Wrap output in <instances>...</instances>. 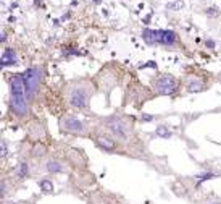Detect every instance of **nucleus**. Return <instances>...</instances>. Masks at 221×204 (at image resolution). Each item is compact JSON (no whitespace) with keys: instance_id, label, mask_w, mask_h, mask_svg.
Here are the masks:
<instances>
[{"instance_id":"a211bd4d","label":"nucleus","mask_w":221,"mask_h":204,"mask_svg":"<svg viewBox=\"0 0 221 204\" xmlns=\"http://www.w3.org/2000/svg\"><path fill=\"white\" fill-rule=\"evenodd\" d=\"M205 204H221V201H218V199L216 201H207Z\"/></svg>"},{"instance_id":"2eb2a0df","label":"nucleus","mask_w":221,"mask_h":204,"mask_svg":"<svg viewBox=\"0 0 221 204\" xmlns=\"http://www.w3.org/2000/svg\"><path fill=\"white\" fill-rule=\"evenodd\" d=\"M211 178H216V173H213V172H205V173H202V175H199V177H197V185L204 183V181H207V180H211Z\"/></svg>"},{"instance_id":"4468645a","label":"nucleus","mask_w":221,"mask_h":204,"mask_svg":"<svg viewBox=\"0 0 221 204\" xmlns=\"http://www.w3.org/2000/svg\"><path fill=\"white\" fill-rule=\"evenodd\" d=\"M155 135H157V136H160V138H165V140H168V138L171 136L169 130H168L165 125H160V126L155 130Z\"/></svg>"},{"instance_id":"1a4fd4ad","label":"nucleus","mask_w":221,"mask_h":204,"mask_svg":"<svg viewBox=\"0 0 221 204\" xmlns=\"http://www.w3.org/2000/svg\"><path fill=\"white\" fill-rule=\"evenodd\" d=\"M97 144L102 147L103 151H115V143L111 140H108V138H105V136H97Z\"/></svg>"},{"instance_id":"ddd939ff","label":"nucleus","mask_w":221,"mask_h":204,"mask_svg":"<svg viewBox=\"0 0 221 204\" xmlns=\"http://www.w3.org/2000/svg\"><path fill=\"white\" fill-rule=\"evenodd\" d=\"M187 89L189 91H202L204 89V83L199 81V79H190L189 84H187Z\"/></svg>"},{"instance_id":"20e7f679","label":"nucleus","mask_w":221,"mask_h":204,"mask_svg":"<svg viewBox=\"0 0 221 204\" xmlns=\"http://www.w3.org/2000/svg\"><path fill=\"white\" fill-rule=\"evenodd\" d=\"M60 128L61 131H66V133H73V135H82L86 131V126L81 120H78L73 115H68V117H63L60 120Z\"/></svg>"},{"instance_id":"0eeeda50","label":"nucleus","mask_w":221,"mask_h":204,"mask_svg":"<svg viewBox=\"0 0 221 204\" xmlns=\"http://www.w3.org/2000/svg\"><path fill=\"white\" fill-rule=\"evenodd\" d=\"M174 42H176V34L173 31H163V29L158 31V44L173 45Z\"/></svg>"},{"instance_id":"6e6552de","label":"nucleus","mask_w":221,"mask_h":204,"mask_svg":"<svg viewBox=\"0 0 221 204\" xmlns=\"http://www.w3.org/2000/svg\"><path fill=\"white\" fill-rule=\"evenodd\" d=\"M16 63V54L13 49H5L3 50V55H2V65L7 67V65H13Z\"/></svg>"},{"instance_id":"39448f33","label":"nucleus","mask_w":221,"mask_h":204,"mask_svg":"<svg viewBox=\"0 0 221 204\" xmlns=\"http://www.w3.org/2000/svg\"><path fill=\"white\" fill-rule=\"evenodd\" d=\"M155 89H157V92H160V94L169 96V94H174L176 92L178 83L171 75H163L155 81Z\"/></svg>"},{"instance_id":"f257e3e1","label":"nucleus","mask_w":221,"mask_h":204,"mask_svg":"<svg viewBox=\"0 0 221 204\" xmlns=\"http://www.w3.org/2000/svg\"><path fill=\"white\" fill-rule=\"evenodd\" d=\"M10 88H12V109L13 112L18 115V117H24L27 115V94H26V86H24V79L23 76L16 75L12 78L10 81Z\"/></svg>"},{"instance_id":"dca6fc26","label":"nucleus","mask_w":221,"mask_h":204,"mask_svg":"<svg viewBox=\"0 0 221 204\" xmlns=\"http://www.w3.org/2000/svg\"><path fill=\"white\" fill-rule=\"evenodd\" d=\"M41 188L44 193H52L53 191V183L50 180H41Z\"/></svg>"},{"instance_id":"f8f14e48","label":"nucleus","mask_w":221,"mask_h":204,"mask_svg":"<svg viewBox=\"0 0 221 204\" xmlns=\"http://www.w3.org/2000/svg\"><path fill=\"white\" fill-rule=\"evenodd\" d=\"M27 172H29V165H27V162H21L20 165H18V172H16L18 178H24L27 175Z\"/></svg>"},{"instance_id":"9b49d317","label":"nucleus","mask_w":221,"mask_h":204,"mask_svg":"<svg viewBox=\"0 0 221 204\" xmlns=\"http://www.w3.org/2000/svg\"><path fill=\"white\" fill-rule=\"evenodd\" d=\"M47 170L50 173H58V172H63L65 170V165L58 161H49L47 162Z\"/></svg>"},{"instance_id":"7ed1b4c3","label":"nucleus","mask_w":221,"mask_h":204,"mask_svg":"<svg viewBox=\"0 0 221 204\" xmlns=\"http://www.w3.org/2000/svg\"><path fill=\"white\" fill-rule=\"evenodd\" d=\"M89 86H86V84H78V86H74L70 89V104L76 109H84L86 105H87V102H89Z\"/></svg>"},{"instance_id":"9d476101","label":"nucleus","mask_w":221,"mask_h":204,"mask_svg":"<svg viewBox=\"0 0 221 204\" xmlns=\"http://www.w3.org/2000/svg\"><path fill=\"white\" fill-rule=\"evenodd\" d=\"M144 41L147 44H158V31H153V29H145L144 31Z\"/></svg>"},{"instance_id":"f3484780","label":"nucleus","mask_w":221,"mask_h":204,"mask_svg":"<svg viewBox=\"0 0 221 204\" xmlns=\"http://www.w3.org/2000/svg\"><path fill=\"white\" fill-rule=\"evenodd\" d=\"M7 154H8V151H7V143L2 141V157H5Z\"/></svg>"},{"instance_id":"6ab92c4d","label":"nucleus","mask_w":221,"mask_h":204,"mask_svg":"<svg viewBox=\"0 0 221 204\" xmlns=\"http://www.w3.org/2000/svg\"><path fill=\"white\" fill-rule=\"evenodd\" d=\"M142 118H144V120H147V122H149V120H152V117H150V115H142Z\"/></svg>"},{"instance_id":"f03ea898","label":"nucleus","mask_w":221,"mask_h":204,"mask_svg":"<svg viewBox=\"0 0 221 204\" xmlns=\"http://www.w3.org/2000/svg\"><path fill=\"white\" fill-rule=\"evenodd\" d=\"M41 78H42V70L37 68V67H32V68H27L26 73L23 75V79H24V86H26V94L27 97H32L37 89H39V83H41Z\"/></svg>"},{"instance_id":"423d86ee","label":"nucleus","mask_w":221,"mask_h":204,"mask_svg":"<svg viewBox=\"0 0 221 204\" xmlns=\"http://www.w3.org/2000/svg\"><path fill=\"white\" fill-rule=\"evenodd\" d=\"M108 130L113 133V136H116L121 141H126L128 136H129L126 123H124L123 120H120V118H111L108 122Z\"/></svg>"}]
</instances>
